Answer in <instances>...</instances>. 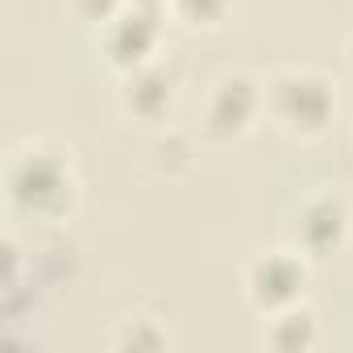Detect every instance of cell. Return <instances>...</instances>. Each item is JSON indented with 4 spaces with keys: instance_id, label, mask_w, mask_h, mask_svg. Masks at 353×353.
I'll return each instance as SVG.
<instances>
[{
    "instance_id": "obj_1",
    "label": "cell",
    "mask_w": 353,
    "mask_h": 353,
    "mask_svg": "<svg viewBox=\"0 0 353 353\" xmlns=\"http://www.w3.org/2000/svg\"><path fill=\"white\" fill-rule=\"evenodd\" d=\"M5 200H9L13 216L42 221V225L67 221L79 200V179H75L71 158L46 141H26V145L9 150Z\"/></svg>"
},
{
    "instance_id": "obj_2",
    "label": "cell",
    "mask_w": 353,
    "mask_h": 353,
    "mask_svg": "<svg viewBox=\"0 0 353 353\" xmlns=\"http://www.w3.org/2000/svg\"><path fill=\"white\" fill-rule=\"evenodd\" d=\"M266 121L291 141H316L336 121V92L320 71L283 67L266 79Z\"/></svg>"
},
{
    "instance_id": "obj_3",
    "label": "cell",
    "mask_w": 353,
    "mask_h": 353,
    "mask_svg": "<svg viewBox=\"0 0 353 353\" xmlns=\"http://www.w3.org/2000/svg\"><path fill=\"white\" fill-rule=\"evenodd\" d=\"M258 117H266V83L245 71H225L200 104V133L208 141H237L258 125Z\"/></svg>"
},
{
    "instance_id": "obj_4",
    "label": "cell",
    "mask_w": 353,
    "mask_h": 353,
    "mask_svg": "<svg viewBox=\"0 0 353 353\" xmlns=\"http://www.w3.org/2000/svg\"><path fill=\"white\" fill-rule=\"evenodd\" d=\"M307 283H312V262L295 245L258 254L245 266V279H241L245 299H250V307L258 316H274V312H283L291 303H303Z\"/></svg>"
},
{
    "instance_id": "obj_5",
    "label": "cell",
    "mask_w": 353,
    "mask_h": 353,
    "mask_svg": "<svg viewBox=\"0 0 353 353\" xmlns=\"http://www.w3.org/2000/svg\"><path fill=\"white\" fill-rule=\"evenodd\" d=\"M353 233V212L345 204V196L336 192H316L307 200H299L295 216H291V245L307 258V262H328L349 245Z\"/></svg>"
},
{
    "instance_id": "obj_6",
    "label": "cell",
    "mask_w": 353,
    "mask_h": 353,
    "mask_svg": "<svg viewBox=\"0 0 353 353\" xmlns=\"http://www.w3.org/2000/svg\"><path fill=\"white\" fill-rule=\"evenodd\" d=\"M162 21H166V13L125 5L112 21H104V26L96 30L104 63H108L112 71H121V75H129V71L154 63V54H158V46H162Z\"/></svg>"
},
{
    "instance_id": "obj_7",
    "label": "cell",
    "mask_w": 353,
    "mask_h": 353,
    "mask_svg": "<svg viewBox=\"0 0 353 353\" xmlns=\"http://www.w3.org/2000/svg\"><path fill=\"white\" fill-rule=\"evenodd\" d=\"M174 96H179V83L158 63H145V67H137L121 79V112L129 121L145 125V129H158V125L170 121Z\"/></svg>"
},
{
    "instance_id": "obj_8",
    "label": "cell",
    "mask_w": 353,
    "mask_h": 353,
    "mask_svg": "<svg viewBox=\"0 0 353 353\" xmlns=\"http://www.w3.org/2000/svg\"><path fill=\"white\" fill-rule=\"evenodd\" d=\"M262 345L283 349V353H303V349H316V345H320V316H316L307 303H291V307H283V312L266 316Z\"/></svg>"
},
{
    "instance_id": "obj_9",
    "label": "cell",
    "mask_w": 353,
    "mask_h": 353,
    "mask_svg": "<svg viewBox=\"0 0 353 353\" xmlns=\"http://www.w3.org/2000/svg\"><path fill=\"white\" fill-rule=\"evenodd\" d=\"M166 13L174 21H183L188 30H216V26L229 21L233 0H170Z\"/></svg>"
},
{
    "instance_id": "obj_10",
    "label": "cell",
    "mask_w": 353,
    "mask_h": 353,
    "mask_svg": "<svg viewBox=\"0 0 353 353\" xmlns=\"http://www.w3.org/2000/svg\"><path fill=\"white\" fill-rule=\"evenodd\" d=\"M166 345V332L158 320L150 316H125L121 328L112 332V349H133V353H145V349H162Z\"/></svg>"
},
{
    "instance_id": "obj_11",
    "label": "cell",
    "mask_w": 353,
    "mask_h": 353,
    "mask_svg": "<svg viewBox=\"0 0 353 353\" xmlns=\"http://www.w3.org/2000/svg\"><path fill=\"white\" fill-rule=\"evenodd\" d=\"M129 5V0H71V9H75V17L79 21H88V26H104V21H112L121 9Z\"/></svg>"
},
{
    "instance_id": "obj_12",
    "label": "cell",
    "mask_w": 353,
    "mask_h": 353,
    "mask_svg": "<svg viewBox=\"0 0 353 353\" xmlns=\"http://www.w3.org/2000/svg\"><path fill=\"white\" fill-rule=\"evenodd\" d=\"M129 5H137V9H154V13H166L170 0H129Z\"/></svg>"
},
{
    "instance_id": "obj_13",
    "label": "cell",
    "mask_w": 353,
    "mask_h": 353,
    "mask_svg": "<svg viewBox=\"0 0 353 353\" xmlns=\"http://www.w3.org/2000/svg\"><path fill=\"white\" fill-rule=\"evenodd\" d=\"M345 63H349V71H353V34H349V42H345Z\"/></svg>"
}]
</instances>
